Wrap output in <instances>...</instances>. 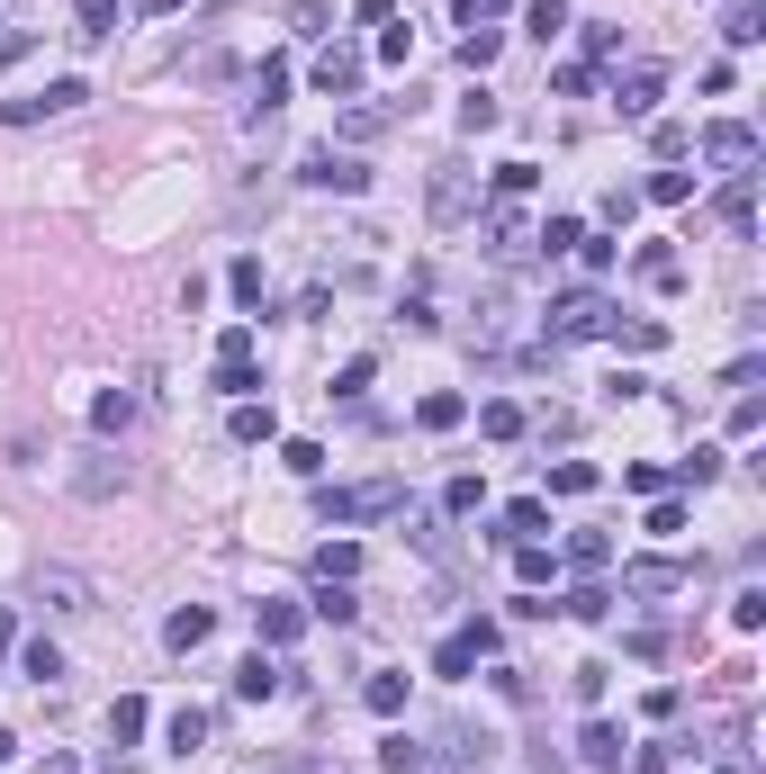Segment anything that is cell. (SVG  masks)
<instances>
[{
  "instance_id": "obj_21",
  "label": "cell",
  "mask_w": 766,
  "mask_h": 774,
  "mask_svg": "<svg viewBox=\"0 0 766 774\" xmlns=\"http://www.w3.org/2000/svg\"><path fill=\"white\" fill-rule=\"evenodd\" d=\"M298 621H307L298 603H270V612H262V640H298Z\"/></svg>"
},
{
  "instance_id": "obj_3",
  "label": "cell",
  "mask_w": 766,
  "mask_h": 774,
  "mask_svg": "<svg viewBox=\"0 0 766 774\" xmlns=\"http://www.w3.org/2000/svg\"><path fill=\"white\" fill-rule=\"evenodd\" d=\"M397 505H406V486H397V477H370V486H353V496H325L334 523H379V514H397Z\"/></svg>"
},
{
  "instance_id": "obj_38",
  "label": "cell",
  "mask_w": 766,
  "mask_h": 774,
  "mask_svg": "<svg viewBox=\"0 0 766 774\" xmlns=\"http://www.w3.org/2000/svg\"><path fill=\"white\" fill-rule=\"evenodd\" d=\"M541 523H550V514H541V496H523V505L505 514V540H514V532H541Z\"/></svg>"
},
{
  "instance_id": "obj_31",
  "label": "cell",
  "mask_w": 766,
  "mask_h": 774,
  "mask_svg": "<svg viewBox=\"0 0 766 774\" xmlns=\"http://www.w3.org/2000/svg\"><path fill=\"white\" fill-rule=\"evenodd\" d=\"M478 424H487V433H497V442H514V433H523V405H487V414H478Z\"/></svg>"
},
{
  "instance_id": "obj_17",
  "label": "cell",
  "mask_w": 766,
  "mask_h": 774,
  "mask_svg": "<svg viewBox=\"0 0 766 774\" xmlns=\"http://www.w3.org/2000/svg\"><path fill=\"white\" fill-rule=\"evenodd\" d=\"M207 630H217V621H207V612L190 603V612H172V630H163V640H172V649H198V640H207Z\"/></svg>"
},
{
  "instance_id": "obj_33",
  "label": "cell",
  "mask_w": 766,
  "mask_h": 774,
  "mask_svg": "<svg viewBox=\"0 0 766 774\" xmlns=\"http://www.w3.org/2000/svg\"><path fill=\"white\" fill-rule=\"evenodd\" d=\"M217 388H226V396H253L262 379H253V361H217Z\"/></svg>"
},
{
  "instance_id": "obj_40",
  "label": "cell",
  "mask_w": 766,
  "mask_h": 774,
  "mask_svg": "<svg viewBox=\"0 0 766 774\" xmlns=\"http://www.w3.org/2000/svg\"><path fill=\"white\" fill-rule=\"evenodd\" d=\"M28 675H37V684H54V675H63V658H54L45 640H28Z\"/></svg>"
},
{
  "instance_id": "obj_6",
  "label": "cell",
  "mask_w": 766,
  "mask_h": 774,
  "mask_svg": "<svg viewBox=\"0 0 766 774\" xmlns=\"http://www.w3.org/2000/svg\"><path fill=\"white\" fill-rule=\"evenodd\" d=\"M316 91H325V100H353V91H361V45H325V54H316Z\"/></svg>"
},
{
  "instance_id": "obj_22",
  "label": "cell",
  "mask_w": 766,
  "mask_h": 774,
  "mask_svg": "<svg viewBox=\"0 0 766 774\" xmlns=\"http://www.w3.org/2000/svg\"><path fill=\"white\" fill-rule=\"evenodd\" d=\"M586 486H595V468H586V460H569V468H550V496H586Z\"/></svg>"
},
{
  "instance_id": "obj_4",
  "label": "cell",
  "mask_w": 766,
  "mask_h": 774,
  "mask_svg": "<svg viewBox=\"0 0 766 774\" xmlns=\"http://www.w3.org/2000/svg\"><path fill=\"white\" fill-rule=\"evenodd\" d=\"M550 316H560V324H550V342H586V333H604V324H613V307H604L595 289H578V298H560V307H550Z\"/></svg>"
},
{
  "instance_id": "obj_12",
  "label": "cell",
  "mask_w": 766,
  "mask_h": 774,
  "mask_svg": "<svg viewBox=\"0 0 766 774\" xmlns=\"http://www.w3.org/2000/svg\"><path fill=\"white\" fill-rule=\"evenodd\" d=\"M658 109V63H641L632 82H622V117H650Z\"/></svg>"
},
{
  "instance_id": "obj_20",
  "label": "cell",
  "mask_w": 766,
  "mask_h": 774,
  "mask_svg": "<svg viewBox=\"0 0 766 774\" xmlns=\"http://www.w3.org/2000/svg\"><path fill=\"white\" fill-rule=\"evenodd\" d=\"M379 765H388V774H415V765H425V747H415V739H406V730H397V739H388V747H379Z\"/></svg>"
},
{
  "instance_id": "obj_9",
  "label": "cell",
  "mask_w": 766,
  "mask_h": 774,
  "mask_svg": "<svg viewBox=\"0 0 766 774\" xmlns=\"http://www.w3.org/2000/svg\"><path fill=\"white\" fill-rule=\"evenodd\" d=\"M307 180H316V189H361L370 172H361L353 154H307Z\"/></svg>"
},
{
  "instance_id": "obj_37",
  "label": "cell",
  "mask_w": 766,
  "mask_h": 774,
  "mask_svg": "<svg viewBox=\"0 0 766 774\" xmlns=\"http://www.w3.org/2000/svg\"><path fill=\"white\" fill-rule=\"evenodd\" d=\"M569 558H578V568H604L613 549H604V532H578V540H569Z\"/></svg>"
},
{
  "instance_id": "obj_42",
  "label": "cell",
  "mask_w": 766,
  "mask_h": 774,
  "mask_svg": "<svg viewBox=\"0 0 766 774\" xmlns=\"http://www.w3.org/2000/svg\"><path fill=\"white\" fill-rule=\"evenodd\" d=\"M181 10V0H135V19H172Z\"/></svg>"
},
{
  "instance_id": "obj_34",
  "label": "cell",
  "mask_w": 766,
  "mask_h": 774,
  "mask_svg": "<svg viewBox=\"0 0 766 774\" xmlns=\"http://www.w3.org/2000/svg\"><path fill=\"white\" fill-rule=\"evenodd\" d=\"M198 739H207V712H172V747H181V756H190V747H198Z\"/></svg>"
},
{
  "instance_id": "obj_26",
  "label": "cell",
  "mask_w": 766,
  "mask_h": 774,
  "mask_svg": "<svg viewBox=\"0 0 766 774\" xmlns=\"http://www.w3.org/2000/svg\"><path fill=\"white\" fill-rule=\"evenodd\" d=\"M235 442H270V405H235Z\"/></svg>"
},
{
  "instance_id": "obj_30",
  "label": "cell",
  "mask_w": 766,
  "mask_h": 774,
  "mask_svg": "<svg viewBox=\"0 0 766 774\" xmlns=\"http://www.w3.org/2000/svg\"><path fill=\"white\" fill-rule=\"evenodd\" d=\"M280 91H289V63H262V82H253V100H262V109H280Z\"/></svg>"
},
{
  "instance_id": "obj_16",
  "label": "cell",
  "mask_w": 766,
  "mask_h": 774,
  "mask_svg": "<svg viewBox=\"0 0 766 774\" xmlns=\"http://www.w3.org/2000/svg\"><path fill=\"white\" fill-rule=\"evenodd\" d=\"M109 739L126 747V739H145V702H135V693H118V712H109Z\"/></svg>"
},
{
  "instance_id": "obj_28",
  "label": "cell",
  "mask_w": 766,
  "mask_h": 774,
  "mask_svg": "<svg viewBox=\"0 0 766 774\" xmlns=\"http://www.w3.org/2000/svg\"><path fill=\"white\" fill-rule=\"evenodd\" d=\"M316 612H325V621H353V586H343V577H325V595H316Z\"/></svg>"
},
{
  "instance_id": "obj_15",
  "label": "cell",
  "mask_w": 766,
  "mask_h": 774,
  "mask_svg": "<svg viewBox=\"0 0 766 774\" xmlns=\"http://www.w3.org/2000/svg\"><path fill=\"white\" fill-rule=\"evenodd\" d=\"M235 693H244V702H262V693H280V675H270V658H244V667H235Z\"/></svg>"
},
{
  "instance_id": "obj_25",
  "label": "cell",
  "mask_w": 766,
  "mask_h": 774,
  "mask_svg": "<svg viewBox=\"0 0 766 774\" xmlns=\"http://www.w3.org/2000/svg\"><path fill=\"white\" fill-rule=\"evenodd\" d=\"M415 414H425V424H433V433H451V424H460V414H469V405H460V396H425V405H415Z\"/></svg>"
},
{
  "instance_id": "obj_10",
  "label": "cell",
  "mask_w": 766,
  "mask_h": 774,
  "mask_svg": "<svg viewBox=\"0 0 766 774\" xmlns=\"http://www.w3.org/2000/svg\"><path fill=\"white\" fill-rule=\"evenodd\" d=\"M722 37H731V45H757V37H766V10H757V0H731V10H722Z\"/></svg>"
},
{
  "instance_id": "obj_32",
  "label": "cell",
  "mask_w": 766,
  "mask_h": 774,
  "mask_svg": "<svg viewBox=\"0 0 766 774\" xmlns=\"http://www.w3.org/2000/svg\"><path fill=\"white\" fill-rule=\"evenodd\" d=\"M650 198H658V207H685V198H694V180H685V172H658V180H650Z\"/></svg>"
},
{
  "instance_id": "obj_2",
  "label": "cell",
  "mask_w": 766,
  "mask_h": 774,
  "mask_svg": "<svg viewBox=\"0 0 766 774\" xmlns=\"http://www.w3.org/2000/svg\"><path fill=\"white\" fill-rule=\"evenodd\" d=\"M425 207H433V226H469V217H478V180H469V163H433Z\"/></svg>"
},
{
  "instance_id": "obj_11",
  "label": "cell",
  "mask_w": 766,
  "mask_h": 774,
  "mask_svg": "<svg viewBox=\"0 0 766 774\" xmlns=\"http://www.w3.org/2000/svg\"><path fill=\"white\" fill-rule=\"evenodd\" d=\"M487 235H497V252H505V261H514V252L532 244V226L514 217V207H487Z\"/></svg>"
},
{
  "instance_id": "obj_19",
  "label": "cell",
  "mask_w": 766,
  "mask_h": 774,
  "mask_svg": "<svg viewBox=\"0 0 766 774\" xmlns=\"http://www.w3.org/2000/svg\"><path fill=\"white\" fill-rule=\"evenodd\" d=\"M578 747H586V765H622V739H613L604 721H586V739H578Z\"/></svg>"
},
{
  "instance_id": "obj_35",
  "label": "cell",
  "mask_w": 766,
  "mask_h": 774,
  "mask_svg": "<svg viewBox=\"0 0 766 774\" xmlns=\"http://www.w3.org/2000/svg\"><path fill=\"white\" fill-rule=\"evenodd\" d=\"M578 235H586V226H578V217H550V226H541V235H532V244H550V252H569V244H578Z\"/></svg>"
},
{
  "instance_id": "obj_36",
  "label": "cell",
  "mask_w": 766,
  "mask_h": 774,
  "mask_svg": "<svg viewBox=\"0 0 766 774\" xmlns=\"http://www.w3.org/2000/svg\"><path fill=\"white\" fill-rule=\"evenodd\" d=\"M641 279L650 289H676V252H641Z\"/></svg>"
},
{
  "instance_id": "obj_13",
  "label": "cell",
  "mask_w": 766,
  "mask_h": 774,
  "mask_svg": "<svg viewBox=\"0 0 766 774\" xmlns=\"http://www.w3.org/2000/svg\"><path fill=\"white\" fill-rule=\"evenodd\" d=\"M73 19H82L73 37H82V45H100V37L118 28V0H73Z\"/></svg>"
},
{
  "instance_id": "obj_24",
  "label": "cell",
  "mask_w": 766,
  "mask_h": 774,
  "mask_svg": "<svg viewBox=\"0 0 766 774\" xmlns=\"http://www.w3.org/2000/svg\"><path fill=\"white\" fill-rule=\"evenodd\" d=\"M460 63H469V73H478V63H497V28H469V37H460Z\"/></svg>"
},
{
  "instance_id": "obj_7",
  "label": "cell",
  "mask_w": 766,
  "mask_h": 774,
  "mask_svg": "<svg viewBox=\"0 0 766 774\" xmlns=\"http://www.w3.org/2000/svg\"><path fill=\"white\" fill-rule=\"evenodd\" d=\"M704 154H713V163H722V172H748V163H757V135H748V126H739V117H722V126H713V135H704Z\"/></svg>"
},
{
  "instance_id": "obj_18",
  "label": "cell",
  "mask_w": 766,
  "mask_h": 774,
  "mask_svg": "<svg viewBox=\"0 0 766 774\" xmlns=\"http://www.w3.org/2000/svg\"><path fill=\"white\" fill-rule=\"evenodd\" d=\"M361 693H370V712H379V721H397V712H406V684H397V675H370Z\"/></svg>"
},
{
  "instance_id": "obj_14",
  "label": "cell",
  "mask_w": 766,
  "mask_h": 774,
  "mask_svg": "<svg viewBox=\"0 0 766 774\" xmlns=\"http://www.w3.org/2000/svg\"><path fill=\"white\" fill-rule=\"evenodd\" d=\"M722 217H731V235H748V217H757V189H748V172L722 189Z\"/></svg>"
},
{
  "instance_id": "obj_27",
  "label": "cell",
  "mask_w": 766,
  "mask_h": 774,
  "mask_svg": "<svg viewBox=\"0 0 766 774\" xmlns=\"http://www.w3.org/2000/svg\"><path fill=\"white\" fill-rule=\"evenodd\" d=\"M514 568H523V586H550V549H541V540H523V549H514Z\"/></svg>"
},
{
  "instance_id": "obj_29",
  "label": "cell",
  "mask_w": 766,
  "mask_h": 774,
  "mask_svg": "<svg viewBox=\"0 0 766 774\" xmlns=\"http://www.w3.org/2000/svg\"><path fill=\"white\" fill-rule=\"evenodd\" d=\"M460 126H469V135H487V126H497V100L469 91V100H460Z\"/></svg>"
},
{
  "instance_id": "obj_39",
  "label": "cell",
  "mask_w": 766,
  "mask_h": 774,
  "mask_svg": "<svg viewBox=\"0 0 766 774\" xmlns=\"http://www.w3.org/2000/svg\"><path fill=\"white\" fill-rule=\"evenodd\" d=\"M569 612H578V621H604V612H613V595H595V586H578V595H569Z\"/></svg>"
},
{
  "instance_id": "obj_23",
  "label": "cell",
  "mask_w": 766,
  "mask_h": 774,
  "mask_svg": "<svg viewBox=\"0 0 766 774\" xmlns=\"http://www.w3.org/2000/svg\"><path fill=\"white\" fill-rule=\"evenodd\" d=\"M523 28H532V37L550 45V37H560V28H569V10H560V0H532V19H523Z\"/></svg>"
},
{
  "instance_id": "obj_41",
  "label": "cell",
  "mask_w": 766,
  "mask_h": 774,
  "mask_svg": "<svg viewBox=\"0 0 766 774\" xmlns=\"http://www.w3.org/2000/svg\"><path fill=\"white\" fill-rule=\"evenodd\" d=\"M28 45H37V37H28V28H0V73H10V63H19V54H28Z\"/></svg>"
},
{
  "instance_id": "obj_1",
  "label": "cell",
  "mask_w": 766,
  "mask_h": 774,
  "mask_svg": "<svg viewBox=\"0 0 766 774\" xmlns=\"http://www.w3.org/2000/svg\"><path fill=\"white\" fill-rule=\"evenodd\" d=\"M73 109H91V82H45V91H28V100H0V117L10 126H37V117H73Z\"/></svg>"
},
{
  "instance_id": "obj_5",
  "label": "cell",
  "mask_w": 766,
  "mask_h": 774,
  "mask_svg": "<svg viewBox=\"0 0 766 774\" xmlns=\"http://www.w3.org/2000/svg\"><path fill=\"white\" fill-rule=\"evenodd\" d=\"M685 586H694L685 558H632L622 568V595H685Z\"/></svg>"
},
{
  "instance_id": "obj_44",
  "label": "cell",
  "mask_w": 766,
  "mask_h": 774,
  "mask_svg": "<svg viewBox=\"0 0 766 774\" xmlns=\"http://www.w3.org/2000/svg\"><path fill=\"white\" fill-rule=\"evenodd\" d=\"M487 10H505V0H487Z\"/></svg>"
},
{
  "instance_id": "obj_8",
  "label": "cell",
  "mask_w": 766,
  "mask_h": 774,
  "mask_svg": "<svg viewBox=\"0 0 766 774\" xmlns=\"http://www.w3.org/2000/svg\"><path fill=\"white\" fill-rule=\"evenodd\" d=\"M487 649H497V630H487V621H469V630H451V640H442V675H469Z\"/></svg>"
},
{
  "instance_id": "obj_43",
  "label": "cell",
  "mask_w": 766,
  "mask_h": 774,
  "mask_svg": "<svg viewBox=\"0 0 766 774\" xmlns=\"http://www.w3.org/2000/svg\"><path fill=\"white\" fill-rule=\"evenodd\" d=\"M0 649H10V612H0Z\"/></svg>"
}]
</instances>
